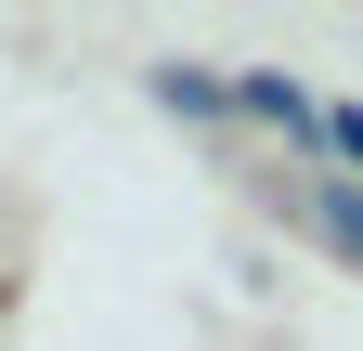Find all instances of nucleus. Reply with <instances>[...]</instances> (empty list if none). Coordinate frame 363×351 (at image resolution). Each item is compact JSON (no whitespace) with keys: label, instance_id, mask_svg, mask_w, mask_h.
Instances as JSON below:
<instances>
[{"label":"nucleus","instance_id":"nucleus-1","mask_svg":"<svg viewBox=\"0 0 363 351\" xmlns=\"http://www.w3.org/2000/svg\"><path fill=\"white\" fill-rule=\"evenodd\" d=\"M311 222H325V234L363 260V195H350V183H325V195H311Z\"/></svg>","mask_w":363,"mask_h":351},{"label":"nucleus","instance_id":"nucleus-2","mask_svg":"<svg viewBox=\"0 0 363 351\" xmlns=\"http://www.w3.org/2000/svg\"><path fill=\"white\" fill-rule=\"evenodd\" d=\"M325 144H337V156L363 169V104H337V117H325Z\"/></svg>","mask_w":363,"mask_h":351}]
</instances>
